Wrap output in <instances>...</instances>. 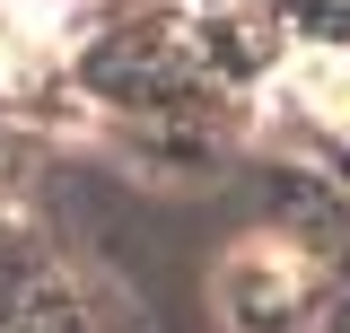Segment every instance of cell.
<instances>
[{
  "label": "cell",
  "instance_id": "1",
  "mask_svg": "<svg viewBox=\"0 0 350 333\" xmlns=\"http://www.w3.org/2000/svg\"><path fill=\"white\" fill-rule=\"evenodd\" d=\"M289 97H306L324 123H350V62H333V53L298 62V71H289Z\"/></svg>",
  "mask_w": 350,
  "mask_h": 333
},
{
  "label": "cell",
  "instance_id": "2",
  "mask_svg": "<svg viewBox=\"0 0 350 333\" xmlns=\"http://www.w3.org/2000/svg\"><path fill=\"white\" fill-rule=\"evenodd\" d=\"M36 44H44V0H0V79L27 71Z\"/></svg>",
  "mask_w": 350,
  "mask_h": 333
}]
</instances>
